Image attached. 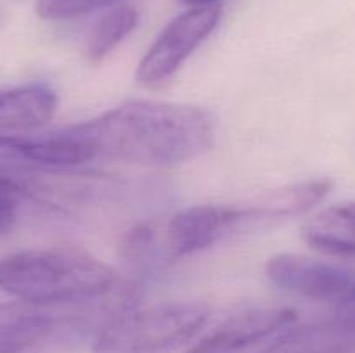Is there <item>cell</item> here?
<instances>
[{
    "mask_svg": "<svg viewBox=\"0 0 355 353\" xmlns=\"http://www.w3.org/2000/svg\"><path fill=\"white\" fill-rule=\"evenodd\" d=\"M54 135L64 168L94 161L177 166L214 145L215 120L203 107L137 99Z\"/></svg>",
    "mask_w": 355,
    "mask_h": 353,
    "instance_id": "6da1fadb",
    "label": "cell"
},
{
    "mask_svg": "<svg viewBox=\"0 0 355 353\" xmlns=\"http://www.w3.org/2000/svg\"><path fill=\"white\" fill-rule=\"evenodd\" d=\"M114 282L111 266L78 249H28L0 258V291L35 307L101 300Z\"/></svg>",
    "mask_w": 355,
    "mask_h": 353,
    "instance_id": "7a4b0ae2",
    "label": "cell"
},
{
    "mask_svg": "<svg viewBox=\"0 0 355 353\" xmlns=\"http://www.w3.org/2000/svg\"><path fill=\"white\" fill-rule=\"evenodd\" d=\"M208 307L168 301L146 308H125L104 322L94 353H166L191 341L208 320Z\"/></svg>",
    "mask_w": 355,
    "mask_h": 353,
    "instance_id": "3957f363",
    "label": "cell"
},
{
    "mask_svg": "<svg viewBox=\"0 0 355 353\" xmlns=\"http://www.w3.org/2000/svg\"><path fill=\"white\" fill-rule=\"evenodd\" d=\"M270 224L262 201L248 206L198 204L177 211L162 230L163 249L168 262L194 255L238 232L253 230Z\"/></svg>",
    "mask_w": 355,
    "mask_h": 353,
    "instance_id": "277c9868",
    "label": "cell"
},
{
    "mask_svg": "<svg viewBox=\"0 0 355 353\" xmlns=\"http://www.w3.org/2000/svg\"><path fill=\"white\" fill-rule=\"evenodd\" d=\"M220 17L222 7L217 3L193 7L173 17L139 62L137 82L151 90L168 85L184 62L214 33Z\"/></svg>",
    "mask_w": 355,
    "mask_h": 353,
    "instance_id": "5b68a950",
    "label": "cell"
},
{
    "mask_svg": "<svg viewBox=\"0 0 355 353\" xmlns=\"http://www.w3.org/2000/svg\"><path fill=\"white\" fill-rule=\"evenodd\" d=\"M293 324H297L293 308L246 310L222 322L191 346L187 353H263Z\"/></svg>",
    "mask_w": 355,
    "mask_h": 353,
    "instance_id": "8992f818",
    "label": "cell"
},
{
    "mask_svg": "<svg viewBox=\"0 0 355 353\" xmlns=\"http://www.w3.org/2000/svg\"><path fill=\"white\" fill-rule=\"evenodd\" d=\"M270 282L286 293L315 301H335L355 284L352 270L295 253L272 256L266 266Z\"/></svg>",
    "mask_w": 355,
    "mask_h": 353,
    "instance_id": "52a82bcc",
    "label": "cell"
},
{
    "mask_svg": "<svg viewBox=\"0 0 355 353\" xmlns=\"http://www.w3.org/2000/svg\"><path fill=\"white\" fill-rule=\"evenodd\" d=\"M58 93L47 83L0 89V132L23 134L44 127L58 109Z\"/></svg>",
    "mask_w": 355,
    "mask_h": 353,
    "instance_id": "ba28073f",
    "label": "cell"
},
{
    "mask_svg": "<svg viewBox=\"0 0 355 353\" xmlns=\"http://www.w3.org/2000/svg\"><path fill=\"white\" fill-rule=\"evenodd\" d=\"M263 353H355V329L328 318L290 325Z\"/></svg>",
    "mask_w": 355,
    "mask_h": 353,
    "instance_id": "9c48e42d",
    "label": "cell"
},
{
    "mask_svg": "<svg viewBox=\"0 0 355 353\" xmlns=\"http://www.w3.org/2000/svg\"><path fill=\"white\" fill-rule=\"evenodd\" d=\"M54 320L40 307L0 303V353H26L51 336Z\"/></svg>",
    "mask_w": 355,
    "mask_h": 353,
    "instance_id": "30bf717a",
    "label": "cell"
},
{
    "mask_svg": "<svg viewBox=\"0 0 355 353\" xmlns=\"http://www.w3.org/2000/svg\"><path fill=\"white\" fill-rule=\"evenodd\" d=\"M302 235L324 255L355 258V201L322 210L304 225Z\"/></svg>",
    "mask_w": 355,
    "mask_h": 353,
    "instance_id": "8fae6325",
    "label": "cell"
},
{
    "mask_svg": "<svg viewBox=\"0 0 355 353\" xmlns=\"http://www.w3.org/2000/svg\"><path fill=\"white\" fill-rule=\"evenodd\" d=\"M139 12L132 6H118L107 10L92 28L87 40V57L101 62L137 28Z\"/></svg>",
    "mask_w": 355,
    "mask_h": 353,
    "instance_id": "7c38bea8",
    "label": "cell"
},
{
    "mask_svg": "<svg viewBox=\"0 0 355 353\" xmlns=\"http://www.w3.org/2000/svg\"><path fill=\"white\" fill-rule=\"evenodd\" d=\"M120 256L130 269L142 273L155 272L170 263L163 249L162 230L149 224L134 225L125 232L120 241Z\"/></svg>",
    "mask_w": 355,
    "mask_h": 353,
    "instance_id": "4fadbf2b",
    "label": "cell"
},
{
    "mask_svg": "<svg viewBox=\"0 0 355 353\" xmlns=\"http://www.w3.org/2000/svg\"><path fill=\"white\" fill-rule=\"evenodd\" d=\"M114 0H37V14L45 21L71 19Z\"/></svg>",
    "mask_w": 355,
    "mask_h": 353,
    "instance_id": "5bb4252c",
    "label": "cell"
},
{
    "mask_svg": "<svg viewBox=\"0 0 355 353\" xmlns=\"http://www.w3.org/2000/svg\"><path fill=\"white\" fill-rule=\"evenodd\" d=\"M24 187L16 180L0 176V235L12 230L19 217Z\"/></svg>",
    "mask_w": 355,
    "mask_h": 353,
    "instance_id": "9a60e30c",
    "label": "cell"
},
{
    "mask_svg": "<svg viewBox=\"0 0 355 353\" xmlns=\"http://www.w3.org/2000/svg\"><path fill=\"white\" fill-rule=\"evenodd\" d=\"M331 315L343 324L355 329V284L347 293H343L338 300L333 301Z\"/></svg>",
    "mask_w": 355,
    "mask_h": 353,
    "instance_id": "2e32d148",
    "label": "cell"
},
{
    "mask_svg": "<svg viewBox=\"0 0 355 353\" xmlns=\"http://www.w3.org/2000/svg\"><path fill=\"white\" fill-rule=\"evenodd\" d=\"M180 2L191 3V6H210V3L217 2V0H180Z\"/></svg>",
    "mask_w": 355,
    "mask_h": 353,
    "instance_id": "e0dca14e",
    "label": "cell"
}]
</instances>
